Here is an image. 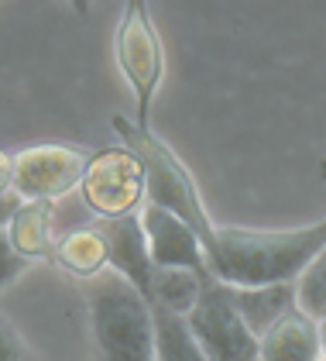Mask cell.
<instances>
[{
    "label": "cell",
    "mask_w": 326,
    "mask_h": 361,
    "mask_svg": "<svg viewBox=\"0 0 326 361\" xmlns=\"http://www.w3.org/2000/svg\"><path fill=\"white\" fill-rule=\"evenodd\" d=\"M326 248V221L285 231L217 227V248L206 258L210 276L227 286H278L296 282L309 262Z\"/></svg>",
    "instance_id": "cell-1"
},
{
    "label": "cell",
    "mask_w": 326,
    "mask_h": 361,
    "mask_svg": "<svg viewBox=\"0 0 326 361\" xmlns=\"http://www.w3.org/2000/svg\"><path fill=\"white\" fill-rule=\"evenodd\" d=\"M86 306L100 361H155V317L137 286L107 269L86 282Z\"/></svg>",
    "instance_id": "cell-2"
},
{
    "label": "cell",
    "mask_w": 326,
    "mask_h": 361,
    "mask_svg": "<svg viewBox=\"0 0 326 361\" xmlns=\"http://www.w3.org/2000/svg\"><path fill=\"white\" fill-rule=\"evenodd\" d=\"M113 131L124 138V148H131L141 159V166H144L148 203L182 217L199 234L203 251L210 258L213 248H217V224L210 221V214L203 207V196L196 190V179L189 176V169L182 166V159L158 135H151L148 128H137L134 121H127V117H113Z\"/></svg>",
    "instance_id": "cell-3"
},
{
    "label": "cell",
    "mask_w": 326,
    "mask_h": 361,
    "mask_svg": "<svg viewBox=\"0 0 326 361\" xmlns=\"http://www.w3.org/2000/svg\"><path fill=\"white\" fill-rule=\"evenodd\" d=\"M117 62L124 80L134 90V124L148 128V114H151V100L162 86L165 76V52L162 38L155 31V21L148 14V4L131 0L124 7V18L117 25Z\"/></svg>",
    "instance_id": "cell-4"
},
{
    "label": "cell",
    "mask_w": 326,
    "mask_h": 361,
    "mask_svg": "<svg viewBox=\"0 0 326 361\" xmlns=\"http://www.w3.org/2000/svg\"><path fill=\"white\" fill-rule=\"evenodd\" d=\"M186 324L210 361H261V341L251 334L230 300V289L220 279L206 276L203 296L192 306Z\"/></svg>",
    "instance_id": "cell-5"
},
{
    "label": "cell",
    "mask_w": 326,
    "mask_h": 361,
    "mask_svg": "<svg viewBox=\"0 0 326 361\" xmlns=\"http://www.w3.org/2000/svg\"><path fill=\"white\" fill-rule=\"evenodd\" d=\"M80 196L93 217H127L148 200L144 166L131 148H100L89 155Z\"/></svg>",
    "instance_id": "cell-6"
},
{
    "label": "cell",
    "mask_w": 326,
    "mask_h": 361,
    "mask_svg": "<svg viewBox=\"0 0 326 361\" xmlns=\"http://www.w3.org/2000/svg\"><path fill=\"white\" fill-rule=\"evenodd\" d=\"M86 166H89V155H82L73 145H58V141L31 145L14 152L11 190L25 203H58L82 186Z\"/></svg>",
    "instance_id": "cell-7"
},
{
    "label": "cell",
    "mask_w": 326,
    "mask_h": 361,
    "mask_svg": "<svg viewBox=\"0 0 326 361\" xmlns=\"http://www.w3.org/2000/svg\"><path fill=\"white\" fill-rule=\"evenodd\" d=\"M141 227H144L155 269H189V272H199V276L210 272L203 241L182 217L168 214L155 203H144L141 207Z\"/></svg>",
    "instance_id": "cell-8"
},
{
    "label": "cell",
    "mask_w": 326,
    "mask_h": 361,
    "mask_svg": "<svg viewBox=\"0 0 326 361\" xmlns=\"http://www.w3.org/2000/svg\"><path fill=\"white\" fill-rule=\"evenodd\" d=\"M93 227L104 234L110 251V269L120 272L131 286L141 289V296L148 300L151 293V276H155V262H151V248L141 227V214H127V217H93Z\"/></svg>",
    "instance_id": "cell-9"
},
{
    "label": "cell",
    "mask_w": 326,
    "mask_h": 361,
    "mask_svg": "<svg viewBox=\"0 0 326 361\" xmlns=\"http://www.w3.org/2000/svg\"><path fill=\"white\" fill-rule=\"evenodd\" d=\"M261 361H323L320 324L296 306L261 337Z\"/></svg>",
    "instance_id": "cell-10"
},
{
    "label": "cell",
    "mask_w": 326,
    "mask_h": 361,
    "mask_svg": "<svg viewBox=\"0 0 326 361\" xmlns=\"http://www.w3.org/2000/svg\"><path fill=\"white\" fill-rule=\"evenodd\" d=\"M227 286V282H223ZM230 300L237 306V313L244 317L251 334L261 341L272 331L278 320H285L296 310V282H278V286H254V289H241V286H227Z\"/></svg>",
    "instance_id": "cell-11"
},
{
    "label": "cell",
    "mask_w": 326,
    "mask_h": 361,
    "mask_svg": "<svg viewBox=\"0 0 326 361\" xmlns=\"http://www.w3.org/2000/svg\"><path fill=\"white\" fill-rule=\"evenodd\" d=\"M52 258L62 272H69V276H76V279H86V282L110 269L107 241H104V234L93 227V221L65 231V234L55 241Z\"/></svg>",
    "instance_id": "cell-12"
},
{
    "label": "cell",
    "mask_w": 326,
    "mask_h": 361,
    "mask_svg": "<svg viewBox=\"0 0 326 361\" xmlns=\"http://www.w3.org/2000/svg\"><path fill=\"white\" fill-rule=\"evenodd\" d=\"M206 276L189 272V269H155L148 303L158 306V310H168V313H179V317H189L192 306L199 303V296H203Z\"/></svg>",
    "instance_id": "cell-13"
},
{
    "label": "cell",
    "mask_w": 326,
    "mask_h": 361,
    "mask_svg": "<svg viewBox=\"0 0 326 361\" xmlns=\"http://www.w3.org/2000/svg\"><path fill=\"white\" fill-rule=\"evenodd\" d=\"M49 231H52V203H25L14 214V221L7 224V234H11L14 248L21 251L27 262L45 258V255L55 251Z\"/></svg>",
    "instance_id": "cell-14"
},
{
    "label": "cell",
    "mask_w": 326,
    "mask_h": 361,
    "mask_svg": "<svg viewBox=\"0 0 326 361\" xmlns=\"http://www.w3.org/2000/svg\"><path fill=\"white\" fill-rule=\"evenodd\" d=\"M155 317V361H210L199 341L192 337L186 317L151 306Z\"/></svg>",
    "instance_id": "cell-15"
},
{
    "label": "cell",
    "mask_w": 326,
    "mask_h": 361,
    "mask_svg": "<svg viewBox=\"0 0 326 361\" xmlns=\"http://www.w3.org/2000/svg\"><path fill=\"white\" fill-rule=\"evenodd\" d=\"M296 306L316 324L326 317V248L309 262V269L296 279Z\"/></svg>",
    "instance_id": "cell-16"
},
{
    "label": "cell",
    "mask_w": 326,
    "mask_h": 361,
    "mask_svg": "<svg viewBox=\"0 0 326 361\" xmlns=\"http://www.w3.org/2000/svg\"><path fill=\"white\" fill-rule=\"evenodd\" d=\"M25 269H27V258L14 248V241H11L7 227H0V289H4V286H11V282L21 276Z\"/></svg>",
    "instance_id": "cell-17"
},
{
    "label": "cell",
    "mask_w": 326,
    "mask_h": 361,
    "mask_svg": "<svg viewBox=\"0 0 326 361\" xmlns=\"http://www.w3.org/2000/svg\"><path fill=\"white\" fill-rule=\"evenodd\" d=\"M0 361H31V351L14 331V324L0 313Z\"/></svg>",
    "instance_id": "cell-18"
},
{
    "label": "cell",
    "mask_w": 326,
    "mask_h": 361,
    "mask_svg": "<svg viewBox=\"0 0 326 361\" xmlns=\"http://www.w3.org/2000/svg\"><path fill=\"white\" fill-rule=\"evenodd\" d=\"M21 207H25V200L14 193V190H11V193H0V227H7V224L14 221V214H18Z\"/></svg>",
    "instance_id": "cell-19"
},
{
    "label": "cell",
    "mask_w": 326,
    "mask_h": 361,
    "mask_svg": "<svg viewBox=\"0 0 326 361\" xmlns=\"http://www.w3.org/2000/svg\"><path fill=\"white\" fill-rule=\"evenodd\" d=\"M11 183H14V155L0 148V193H11Z\"/></svg>",
    "instance_id": "cell-20"
},
{
    "label": "cell",
    "mask_w": 326,
    "mask_h": 361,
    "mask_svg": "<svg viewBox=\"0 0 326 361\" xmlns=\"http://www.w3.org/2000/svg\"><path fill=\"white\" fill-rule=\"evenodd\" d=\"M320 341H323V358H326V317L320 320Z\"/></svg>",
    "instance_id": "cell-21"
},
{
    "label": "cell",
    "mask_w": 326,
    "mask_h": 361,
    "mask_svg": "<svg viewBox=\"0 0 326 361\" xmlns=\"http://www.w3.org/2000/svg\"><path fill=\"white\" fill-rule=\"evenodd\" d=\"M323 361H326V358H323Z\"/></svg>",
    "instance_id": "cell-22"
}]
</instances>
